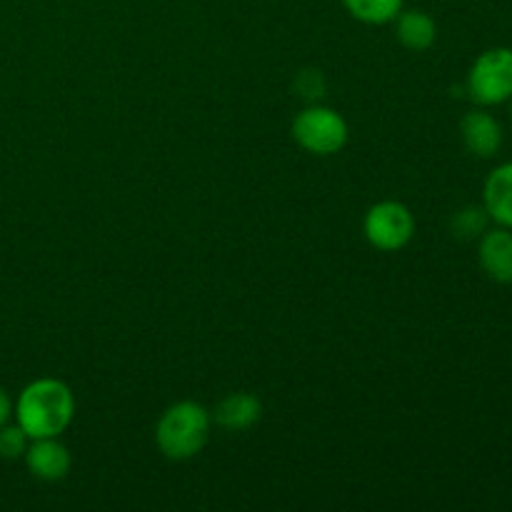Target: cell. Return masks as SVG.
<instances>
[{
    "label": "cell",
    "instance_id": "1",
    "mask_svg": "<svg viewBox=\"0 0 512 512\" xmlns=\"http://www.w3.org/2000/svg\"><path fill=\"white\" fill-rule=\"evenodd\" d=\"M75 418V395L58 378H38L23 388L15 403V423L35 438H58Z\"/></svg>",
    "mask_w": 512,
    "mask_h": 512
},
{
    "label": "cell",
    "instance_id": "2",
    "mask_svg": "<svg viewBox=\"0 0 512 512\" xmlns=\"http://www.w3.org/2000/svg\"><path fill=\"white\" fill-rule=\"evenodd\" d=\"M210 438V413L195 400L170 405L158 420L155 443L168 460H190Z\"/></svg>",
    "mask_w": 512,
    "mask_h": 512
},
{
    "label": "cell",
    "instance_id": "3",
    "mask_svg": "<svg viewBox=\"0 0 512 512\" xmlns=\"http://www.w3.org/2000/svg\"><path fill=\"white\" fill-rule=\"evenodd\" d=\"M293 138L313 155H335L348 143V123L333 108L310 105L293 120Z\"/></svg>",
    "mask_w": 512,
    "mask_h": 512
},
{
    "label": "cell",
    "instance_id": "4",
    "mask_svg": "<svg viewBox=\"0 0 512 512\" xmlns=\"http://www.w3.org/2000/svg\"><path fill=\"white\" fill-rule=\"evenodd\" d=\"M468 93L478 105H500L512 98V48H490L475 58Z\"/></svg>",
    "mask_w": 512,
    "mask_h": 512
},
{
    "label": "cell",
    "instance_id": "5",
    "mask_svg": "<svg viewBox=\"0 0 512 512\" xmlns=\"http://www.w3.org/2000/svg\"><path fill=\"white\" fill-rule=\"evenodd\" d=\"M363 230L373 248L383 250V253H395L413 240L415 218L408 205L398 203V200H383L368 210Z\"/></svg>",
    "mask_w": 512,
    "mask_h": 512
},
{
    "label": "cell",
    "instance_id": "6",
    "mask_svg": "<svg viewBox=\"0 0 512 512\" xmlns=\"http://www.w3.org/2000/svg\"><path fill=\"white\" fill-rule=\"evenodd\" d=\"M25 465H28L30 473L38 480L45 483H55V480H63L70 473V450L60 443L58 438H35L30 440L28 450H25Z\"/></svg>",
    "mask_w": 512,
    "mask_h": 512
},
{
    "label": "cell",
    "instance_id": "7",
    "mask_svg": "<svg viewBox=\"0 0 512 512\" xmlns=\"http://www.w3.org/2000/svg\"><path fill=\"white\" fill-rule=\"evenodd\" d=\"M478 260L483 273L495 283H512V230L493 228L480 235Z\"/></svg>",
    "mask_w": 512,
    "mask_h": 512
},
{
    "label": "cell",
    "instance_id": "8",
    "mask_svg": "<svg viewBox=\"0 0 512 512\" xmlns=\"http://www.w3.org/2000/svg\"><path fill=\"white\" fill-rule=\"evenodd\" d=\"M465 148L478 158H493L503 145V128L488 110H470L460 123Z\"/></svg>",
    "mask_w": 512,
    "mask_h": 512
},
{
    "label": "cell",
    "instance_id": "9",
    "mask_svg": "<svg viewBox=\"0 0 512 512\" xmlns=\"http://www.w3.org/2000/svg\"><path fill=\"white\" fill-rule=\"evenodd\" d=\"M483 208L490 220L512 230V163H503L488 175L483 188Z\"/></svg>",
    "mask_w": 512,
    "mask_h": 512
},
{
    "label": "cell",
    "instance_id": "10",
    "mask_svg": "<svg viewBox=\"0 0 512 512\" xmlns=\"http://www.w3.org/2000/svg\"><path fill=\"white\" fill-rule=\"evenodd\" d=\"M263 415V405L250 393H230L215 408V423L230 433H243L250 430Z\"/></svg>",
    "mask_w": 512,
    "mask_h": 512
},
{
    "label": "cell",
    "instance_id": "11",
    "mask_svg": "<svg viewBox=\"0 0 512 512\" xmlns=\"http://www.w3.org/2000/svg\"><path fill=\"white\" fill-rule=\"evenodd\" d=\"M398 23H395V33H398V40L408 50H428L430 45L438 38V25L423 10H408L398 13Z\"/></svg>",
    "mask_w": 512,
    "mask_h": 512
},
{
    "label": "cell",
    "instance_id": "12",
    "mask_svg": "<svg viewBox=\"0 0 512 512\" xmlns=\"http://www.w3.org/2000/svg\"><path fill=\"white\" fill-rule=\"evenodd\" d=\"M355 20L368 25H383L398 18L403 0H343Z\"/></svg>",
    "mask_w": 512,
    "mask_h": 512
},
{
    "label": "cell",
    "instance_id": "13",
    "mask_svg": "<svg viewBox=\"0 0 512 512\" xmlns=\"http://www.w3.org/2000/svg\"><path fill=\"white\" fill-rule=\"evenodd\" d=\"M488 210L483 205H468V208L458 210L453 218V233L463 240L480 238L488 230Z\"/></svg>",
    "mask_w": 512,
    "mask_h": 512
},
{
    "label": "cell",
    "instance_id": "14",
    "mask_svg": "<svg viewBox=\"0 0 512 512\" xmlns=\"http://www.w3.org/2000/svg\"><path fill=\"white\" fill-rule=\"evenodd\" d=\"M30 438L18 423L15 425H0V458L3 460H18L23 458L28 450Z\"/></svg>",
    "mask_w": 512,
    "mask_h": 512
},
{
    "label": "cell",
    "instance_id": "15",
    "mask_svg": "<svg viewBox=\"0 0 512 512\" xmlns=\"http://www.w3.org/2000/svg\"><path fill=\"white\" fill-rule=\"evenodd\" d=\"M298 90L305 95V98H320L323 95V78H320L318 70H305V73H300L298 78Z\"/></svg>",
    "mask_w": 512,
    "mask_h": 512
},
{
    "label": "cell",
    "instance_id": "16",
    "mask_svg": "<svg viewBox=\"0 0 512 512\" xmlns=\"http://www.w3.org/2000/svg\"><path fill=\"white\" fill-rule=\"evenodd\" d=\"M10 415H13V403H10L8 393H5V390L0 388V425L8 423Z\"/></svg>",
    "mask_w": 512,
    "mask_h": 512
},
{
    "label": "cell",
    "instance_id": "17",
    "mask_svg": "<svg viewBox=\"0 0 512 512\" xmlns=\"http://www.w3.org/2000/svg\"><path fill=\"white\" fill-rule=\"evenodd\" d=\"M510 100H512V98H510Z\"/></svg>",
    "mask_w": 512,
    "mask_h": 512
}]
</instances>
